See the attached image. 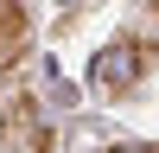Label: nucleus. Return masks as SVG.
Returning a JSON list of instances; mask_svg holds the SVG:
<instances>
[{
  "label": "nucleus",
  "instance_id": "1",
  "mask_svg": "<svg viewBox=\"0 0 159 153\" xmlns=\"http://www.w3.org/2000/svg\"><path fill=\"white\" fill-rule=\"evenodd\" d=\"M153 64H159V38H147V32H121V38H108V45L96 51L89 83H96L102 96H134V89L147 83Z\"/></svg>",
  "mask_w": 159,
  "mask_h": 153
},
{
  "label": "nucleus",
  "instance_id": "2",
  "mask_svg": "<svg viewBox=\"0 0 159 153\" xmlns=\"http://www.w3.org/2000/svg\"><path fill=\"white\" fill-rule=\"evenodd\" d=\"M25 32H32L25 7H7V0H0V70H7V64L25 51Z\"/></svg>",
  "mask_w": 159,
  "mask_h": 153
},
{
  "label": "nucleus",
  "instance_id": "3",
  "mask_svg": "<svg viewBox=\"0 0 159 153\" xmlns=\"http://www.w3.org/2000/svg\"><path fill=\"white\" fill-rule=\"evenodd\" d=\"M102 153H159V147H140V140H121V147H102Z\"/></svg>",
  "mask_w": 159,
  "mask_h": 153
}]
</instances>
